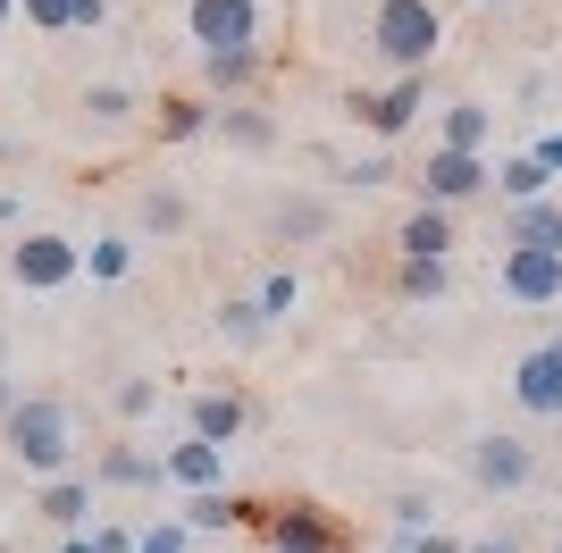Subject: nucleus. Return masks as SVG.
<instances>
[{"label": "nucleus", "instance_id": "19", "mask_svg": "<svg viewBox=\"0 0 562 553\" xmlns=\"http://www.w3.org/2000/svg\"><path fill=\"white\" fill-rule=\"evenodd\" d=\"M260 84V50H202V92L211 101H252Z\"/></svg>", "mask_w": 562, "mask_h": 553}, {"label": "nucleus", "instance_id": "42", "mask_svg": "<svg viewBox=\"0 0 562 553\" xmlns=\"http://www.w3.org/2000/svg\"><path fill=\"white\" fill-rule=\"evenodd\" d=\"M0 227H18V193H0Z\"/></svg>", "mask_w": 562, "mask_h": 553}, {"label": "nucleus", "instance_id": "33", "mask_svg": "<svg viewBox=\"0 0 562 553\" xmlns=\"http://www.w3.org/2000/svg\"><path fill=\"white\" fill-rule=\"evenodd\" d=\"M395 177V160H386V151H361V160L345 168V184H361V193H370V184H386Z\"/></svg>", "mask_w": 562, "mask_h": 553}, {"label": "nucleus", "instance_id": "45", "mask_svg": "<svg viewBox=\"0 0 562 553\" xmlns=\"http://www.w3.org/2000/svg\"><path fill=\"white\" fill-rule=\"evenodd\" d=\"M554 553H562V537H554Z\"/></svg>", "mask_w": 562, "mask_h": 553}, {"label": "nucleus", "instance_id": "27", "mask_svg": "<svg viewBox=\"0 0 562 553\" xmlns=\"http://www.w3.org/2000/svg\"><path fill=\"white\" fill-rule=\"evenodd\" d=\"M395 294L403 302H446L453 294V260H395Z\"/></svg>", "mask_w": 562, "mask_h": 553}, {"label": "nucleus", "instance_id": "38", "mask_svg": "<svg viewBox=\"0 0 562 553\" xmlns=\"http://www.w3.org/2000/svg\"><path fill=\"white\" fill-rule=\"evenodd\" d=\"M18 403H25V377H18V369H0V428H9V411H18Z\"/></svg>", "mask_w": 562, "mask_h": 553}, {"label": "nucleus", "instance_id": "43", "mask_svg": "<svg viewBox=\"0 0 562 553\" xmlns=\"http://www.w3.org/2000/svg\"><path fill=\"white\" fill-rule=\"evenodd\" d=\"M9 18H18V0H0V25H9Z\"/></svg>", "mask_w": 562, "mask_h": 553}, {"label": "nucleus", "instance_id": "40", "mask_svg": "<svg viewBox=\"0 0 562 553\" xmlns=\"http://www.w3.org/2000/svg\"><path fill=\"white\" fill-rule=\"evenodd\" d=\"M529 151H538V160H546V168H554V177H562V135H538V143H529Z\"/></svg>", "mask_w": 562, "mask_h": 553}, {"label": "nucleus", "instance_id": "35", "mask_svg": "<svg viewBox=\"0 0 562 553\" xmlns=\"http://www.w3.org/2000/svg\"><path fill=\"white\" fill-rule=\"evenodd\" d=\"M18 9L43 25V34H68V0H18Z\"/></svg>", "mask_w": 562, "mask_h": 553}, {"label": "nucleus", "instance_id": "1", "mask_svg": "<svg viewBox=\"0 0 562 553\" xmlns=\"http://www.w3.org/2000/svg\"><path fill=\"white\" fill-rule=\"evenodd\" d=\"M0 444H9V461H18L25 478H68V470H76V411H68V394H25L18 411H9V428H0Z\"/></svg>", "mask_w": 562, "mask_h": 553}, {"label": "nucleus", "instance_id": "12", "mask_svg": "<svg viewBox=\"0 0 562 553\" xmlns=\"http://www.w3.org/2000/svg\"><path fill=\"white\" fill-rule=\"evenodd\" d=\"M160 478L177 486V495H218V486H227V444L177 437V444L160 453Z\"/></svg>", "mask_w": 562, "mask_h": 553}, {"label": "nucleus", "instance_id": "44", "mask_svg": "<svg viewBox=\"0 0 562 553\" xmlns=\"http://www.w3.org/2000/svg\"><path fill=\"white\" fill-rule=\"evenodd\" d=\"M0 369H9V327H0Z\"/></svg>", "mask_w": 562, "mask_h": 553}, {"label": "nucleus", "instance_id": "36", "mask_svg": "<svg viewBox=\"0 0 562 553\" xmlns=\"http://www.w3.org/2000/svg\"><path fill=\"white\" fill-rule=\"evenodd\" d=\"M135 537H143V529H126V520H101L93 545H101V553H135Z\"/></svg>", "mask_w": 562, "mask_h": 553}, {"label": "nucleus", "instance_id": "32", "mask_svg": "<svg viewBox=\"0 0 562 553\" xmlns=\"http://www.w3.org/2000/svg\"><path fill=\"white\" fill-rule=\"evenodd\" d=\"M186 545H193V529L177 520V511H168V520H151V529L135 537V553H186Z\"/></svg>", "mask_w": 562, "mask_h": 553}, {"label": "nucleus", "instance_id": "18", "mask_svg": "<svg viewBox=\"0 0 562 553\" xmlns=\"http://www.w3.org/2000/svg\"><path fill=\"white\" fill-rule=\"evenodd\" d=\"M34 511H43L59 537H85V520H93V478H43V495H34Z\"/></svg>", "mask_w": 562, "mask_h": 553}, {"label": "nucleus", "instance_id": "13", "mask_svg": "<svg viewBox=\"0 0 562 553\" xmlns=\"http://www.w3.org/2000/svg\"><path fill=\"white\" fill-rule=\"evenodd\" d=\"M93 486H126V495H151V486H168L160 478V453L143 437H117V444H101L93 453Z\"/></svg>", "mask_w": 562, "mask_h": 553}, {"label": "nucleus", "instance_id": "23", "mask_svg": "<svg viewBox=\"0 0 562 553\" xmlns=\"http://www.w3.org/2000/svg\"><path fill=\"white\" fill-rule=\"evenodd\" d=\"M211 126H218L211 92H177V101H160V143H202Z\"/></svg>", "mask_w": 562, "mask_h": 553}, {"label": "nucleus", "instance_id": "24", "mask_svg": "<svg viewBox=\"0 0 562 553\" xmlns=\"http://www.w3.org/2000/svg\"><path fill=\"white\" fill-rule=\"evenodd\" d=\"M495 193H504V210H520V202H546V193H554V168H546L538 151H513V160L495 168Z\"/></svg>", "mask_w": 562, "mask_h": 553}, {"label": "nucleus", "instance_id": "26", "mask_svg": "<svg viewBox=\"0 0 562 553\" xmlns=\"http://www.w3.org/2000/svg\"><path fill=\"white\" fill-rule=\"evenodd\" d=\"M135 110H143V92L126 84V76H101V84H85V117H93V126H126Z\"/></svg>", "mask_w": 562, "mask_h": 553}, {"label": "nucleus", "instance_id": "8", "mask_svg": "<svg viewBox=\"0 0 562 553\" xmlns=\"http://www.w3.org/2000/svg\"><path fill=\"white\" fill-rule=\"evenodd\" d=\"M412 184H420V202H437V210H462V202H479V193L495 184V168L479 160V151H428Z\"/></svg>", "mask_w": 562, "mask_h": 553}, {"label": "nucleus", "instance_id": "21", "mask_svg": "<svg viewBox=\"0 0 562 553\" xmlns=\"http://www.w3.org/2000/svg\"><path fill=\"white\" fill-rule=\"evenodd\" d=\"M193 227V202L177 193V184H151L135 202V235H151V244H177V235Z\"/></svg>", "mask_w": 562, "mask_h": 553}, {"label": "nucleus", "instance_id": "31", "mask_svg": "<svg viewBox=\"0 0 562 553\" xmlns=\"http://www.w3.org/2000/svg\"><path fill=\"white\" fill-rule=\"evenodd\" d=\"M110 403H117V419H151L160 411V377H117Z\"/></svg>", "mask_w": 562, "mask_h": 553}, {"label": "nucleus", "instance_id": "25", "mask_svg": "<svg viewBox=\"0 0 562 553\" xmlns=\"http://www.w3.org/2000/svg\"><path fill=\"white\" fill-rule=\"evenodd\" d=\"M211 319H218V336H227L235 352H252V345H269V311H260L252 294H227V302H218V311H211Z\"/></svg>", "mask_w": 562, "mask_h": 553}, {"label": "nucleus", "instance_id": "39", "mask_svg": "<svg viewBox=\"0 0 562 553\" xmlns=\"http://www.w3.org/2000/svg\"><path fill=\"white\" fill-rule=\"evenodd\" d=\"M462 553H520V537H513V529H487V537H470Z\"/></svg>", "mask_w": 562, "mask_h": 553}, {"label": "nucleus", "instance_id": "46", "mask_svg": "<svg viewBox=\"0 0 562 553\" xmlns=\"http://www.w3.org/2000/svg\"><path fill=\"white\" fill-rule=\"evenodd\" d=\"M554 345H562V336H554Z\"/></svg>", "mask_w": 562, "mask_h": 553}, {"label": "nucleus", "instance_id": "10", "mask_svg": "<svg viewBox=\"0 0 562 553\" xmlns=\"http://www.w3.org/2000/svg\"><path fill=\"white\" fill-rule=\"evenodd\" d=\"M244 428H252V394H244V386H193L186 394V437L227 444V453H235Z\"/></svg>", "mask_w": 562, "mask_h": 553}, {"label": "nucleus", "instance_id": "16", "mask_svg": "<svg viewBox=\"0 0 562 553\" xmlns=\"http://www.w3.org/2000/svg\"><path fill=\"white\" fill-rule=\"evenodd\" d=\"M328 227H336V210L319 193H278L269 202V244H319Z\"/></svg>", "mask_w": 562, "mask_h": 553}, {"label": "nucleus", "instance_id": "28", "mask_svg": "<svg viewBox=\"0 0 562 553\" xmlns=\"http://www.w3.org/2000/svg\"><path fill=\"white\" fill-rule=\"evenodd\" d=\"M135 269V235H93V244H85V276H93V285H117V276Z\"/></svg>", "mask_w": 562, "mask_h": 553}, {"label": "nucleus", "instance_id": "14", "mask_svg": "<svg viewBox=\"0 0 562 553\" xmlns=\"http://www.w3.org/2000/svg\"><path fill=\"white\" fill-rule=\"evenodd\" d=\"M453 210H437V202H412L403 210V227H395V260H453Z\"/></svg>", "mask_w": 562, "mask_h": 553}, {"label": "nucleus", "instance_id": "6", "mask_svg": "<svg viewBox=\"0 0 562 553\" xmlns=\"http://www.w3.org/2000/svg\"><path fill=\"white\" fill-rule=\"evenodd\" d=\"M345 110L361 117V135H370L378 151H386V143H395V135H412V117L428 110V76H395V84H378V92H352Z\"/></svg>", "mask_w": 562, "mask_h": 553}, {"label": "nucleus", "instance_id": "30", "mask_svg": "<svg viewBox=\"0 0 562 553\" xmlns=\"http://www.w3.org/2000/svg\"><path fill=\"white\" fill-rule=\"evenodd\" d=\"M386 520H395V537H420V529H437V504H428L420 486H403L395 504H386Z\"/></svg>", "mask_w": 562, "mask_h": 553}, {"label": "nucleus", "instance_id": "41", "mask_svg": "<svg viewBox=\"0 0 562 553\" xmlns=\"http://www.w3.org/2000/svg\"><path fill=\"white\" fill-rule=\"evenodd\" d=\"M59 553H101V545H93V529H85V537H59Z\"/></svg>", "mask_w": 562, "mask_h": 553}, {"label": "nucleus", "instance_id": "4", "mask_svg": "<svg viewBox=\"0 0 562 553\" xmlns=\"http://www.w3.org/2000/svg\"><path fill=\"white\" fill-rule=\"evenodd\" d=\"M76 276H85V244L59 227H25L18 244H9V285L18 294H68Z\"/></svg>", "mask_w": 562, "mask_h": 553}, {"label": "nucleus", "instance_id": "22", "mask_svg": "<svg viewBox=\"0 0 562 553\" xmlns=\"http://www.w3.org/2000/svg\"><path fill=\"white\" fill-rule=\"evenodd\" d=\"M487 135H495V110H487V101H446L437 151H479V160H487Z\"/></svg>", "mask_w": 562, "mask_h": 553}, {"label": "nucleus", "instance_id": "17", "mask_svg": "<svg viewBox=\"0 0 562 553\" xmlns=\"http://www.w3.org/2000/svg\"><path fill=\"white\" fill-rule=\"evenodd\" d=\"M495 244H520V252H562V202L546 193V202L504 210V235H495Z\"/></svg>", "mask_w": 562, "mask_h": 553}, {"label": "nucleus", "instance_id": "34", "mask_svg": "<svg viewBox=\"0 0 562 553\" xmlns=\"http://www.w3.org/2000/svg\"><path fill=\"white\" fill-rule=\"evenodd\" d=\"M110 25V0H68V34H101Z\"/></svg>", "mask_w": 562, "mask_h": 553}, {"label": "nucleus", "instance_id": "15", "mask_svg": "<svg viewBox=\"0 0 562 553\" xmlns=\"http://www.w3.org/2000/svg\"><path fill=\"white\" fill-rule=\"evenodd\" d=\"M260 511L269 504H252V495H235V486H218V495H186V529H202V537H235V529H260Z\"/></svg>", "mask_w": 562, "mask_h": 553}, {"label": "nucleus", "instance_id": "7", "mask_svg": "<svg viewBox=\"0 0 562 553\" xmlns=\"http://www.w3.org/2000/svg\"><path fill=\"white\" fill-rule=\"evenodd\" d=\"M186 34L202 50H260V0H186Z\"/></svg>", "mask_w": 562, "mask_h": 553}, {"label": "nucleus", "instance_id": "2", "mask_svg": "<svg viewBox=\"0 0 562 553\" xmlns=\"http://www.w3.org/2000/svg\"><path fill=\"white\" fill-rule=\"evenodd\" d=\"M437 43H446V9H437V0H378V9H370V50H378V68L428 76Z\"/></svg>", "mask_w": 562, "mask_h": 553}, {"label": "nucleus", "instance_id": "3", "mask_svg": "<svg viewBox=\"0 0 562 553\" xmlns=\"http://www.w3.org/2000/svg\"><path fill=\"white\" fill-rule=\"evenodd\" d=\"M462 478L479 495H529L538 486V444L520 437V428H479L462 444Z\"/></svg>", "mask_w": 562, "mask_h": 553}, {"label": "nucleus", "instance_id": "5", "mask_svg": "<svg viewBox=\"0 0 562 553\" xmlns=\"http://www.w3.org/2000/svg\"><path fill=\"white\" fill-rule=\"evenodd\" d=\"M495 294L513 311H562V252H520L504 244L495 252Z\"/></svg>", "mask_w": 562, "mask_h": 553}, {"label": "nucleus", "instance_id": "37", "mask_svg": "<svg viewBox=\"0 0 562 553\" xmlns=\"http://www.w3.org/2000/svg\"><path fill=\"white\" fill-rule=\"evenodd\" d=\"M403 545H412V553H462L470 537H453V529H420V537H403Z\"/></svg>", "mask_w": 562, "mask_h": 553}, {"label": "nucleus", "instance_id": "9", "mask_svg": "<svg viewBox=\"0 0 562 553\" xmlns=\"http://www.w3.org/2000/svg\"><path fill=\"white\" fill-rule=\"evenodd\" d=\"M260 529H269V553H345L336 511H319V504H269Z\"/></svg>", "mask_w": 562, "mask_h": 553}, {"label": "nucleus", "instance_id": "29", "mask_svg": "<svg viewBox=\"0 0 562 553\" xmlns=\"http://www.w3.org/2000/svg\"><path fill=\"white\" fill-rule=\"evenodd\" d=\"M252 302L269 311V327H278V319H294V311H303V269H269V276L252 285Z\"/></svg>", "mask_w": 562, "mask_h": 553}, {"label": "nucleus", "instance_id": "20", "mask_svg": "<svg viewBox=\"0 0 562 553\" xmlns=\"http://www.w3.org/2000/svg\"><path fill=\"white\" fill-rule=\"evenodd\" d=\"M227 151H278V117L252 110V101H218V126H211Z\"/></svg>", "mask_w": 562, "mask_h": 553}, {"label": "nucleus", "instance_id": "11", "mask_svg": "<svg viewBox=\"0 0 562 553\" xmlns=\"http://www.w3.org/2000/svg\"><path fill=\"white\" fill-rule=\"evenodd\" d=\"M513 411L520 419H562V345L554 336L513 361Z\"/></svg>", "mask_w": 562, "mask_h": 553}]
</instances>
